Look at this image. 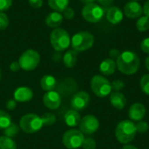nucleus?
<instances>
[{
    "instance_id": "bb28decb",
    "label": "nucleus",
    "mask_w": 149,
    "mask_h": 149,
    "mask_svg": "<svg viewBox=\"0 0 149 149\" xmlns=\"http://www.w3.org/2000/svg\"><path fill=\"white\" fill-rule=\"evenodd\" d=\"M136 28L140 31H146L149 29V17L144 16L141 17L136 22Z\"/></svg>"
},
{
    "instance_id": "f257e3e1",
    "label": "nucleus",
    "mask_w": 149,
    "mask_h": 149,
    "mask_svg": "<svg viewBox=\"0 0 149 149\" xmlns=\"http://www.w3.org/2000/svg\"><path fill=\"white\" fill-rule=\"evenodd\" d=\"M141 61L139 56L132 51H125L116 59L117 68L125 75H133L140 68Z\"/></svg>"
},
{
    "instance_id": "f3484780",
    "label": "nucleus",
    "mask_w": 149,
    "mask_h": 149,
    "mask_svg": "<svg viewBox=\"0 0 149 149\" xmlns=\"http://www.w3.org/2000/svg\"><path fill=\"white\" fill-rule=\"evenodd\" d=\"M110 102L114 108L122 110L127 105V98L120 92H113L110 94Z\"/></svg>"
},
{
    "instance_id": "6ab92c4d",
    "label": "nucleus",
    "mask_w": 149,
    "mask_h": 149,
    "mask_svg": "<svg viewBox=\"0 0 149 149\" xmlns=\"http://www.w3.org/2000/svg\"><path fill=\"white\" fill-rule=\"evenodd\" d=\"M64 119H65V124L71 127H74L79 125V122L81 120L79 112L76 110H73V109L67 111L65 114Z\"/></svg>"
},
{
    "instance_id": "4be33fe9",
    "label": "nucleus",
    "mask_w": 149,
    "mask_h": 149,
    "mask_svg": "<svg viewBox=\"0 0 149 149\" xmlns=\"http://www.w3.org/2000/svg\"><path fill=\"white\" fill-rule=\"evenodd\" d=\"M77 61H78V52H76L74 50L67 51L63 57L64 65L67 68L74 67L77 64Z\"/></svg>"
},
{
    "instance_id": "a19ab883",
    "label": "nucleus",
    "mask_w": 149,
    "mask_h": 149,
    "mask_svg": "<svg viewBox=\"0 0 149 149\" xmlns=\"http://www.w3.org/2000/svg\"><path fill=\"white\" fill-rule=\"evenodd\" d=\"M143 12L146 17H149V0H148L143 6Z\"/></svg>"
},
{
    "instance_id": "473e14b6",
    "label": "nucleus",
    "mask_w": 149,
    "mask_h": 149,
    "mask_svg": "<svg viewBox=\"0 0 149 149\" xmlns=\"http://www.w3.org/2000/svg\"><path fill=\"white\" fill-rule=\"evenodd\" d=\"M111 86L112 90H113V92H120L125 87V82L120 79H116L111 83Z\"/></svg>"
},
{
    "instance_id": "79ce46f5",
    "label": "nucleus",
    "mask_w": 149,
    "mask_h": 149,
    "mask_svg": "<svg viewBox=\"0 0 149 149\" xmlns=\"http://www.w3.org/2000/svg\"><path fill=\"white\" fill-rule=\"evenodd\" d=\"M99 3H100L103 6H109L112 4L113 0H97Z\"/></svg>"
},
{
    "instance_id": "4468645a",
    "label": "nucleus",
    "mask_w": 149,
    "mask_h": 149,
    "mask_svg": "<svg viewBox=\"0 0 149 149\" xmlns=\"http://www.w3.org/2000/svg\"><path fill=\"white\" fill-rule=\"evenodd\" d=\"M146 115V107L141 103L133 104L128 110V117L131 120L140 121L142 120Z\"/></svg>"
},
{
    "instance_id": "e433bc0d",
    "label": "nucleus",
    "mask_w": 149,
    "mask_h": 149,
    "mask_svg": "<svg viewBox=\"0 0 149 149\" xmlns=\"http://www.w3.org/2000/svg\"><path fill=\"white\" fill-rule=\"evenodd\" d=\"M29 3L31 7L33 8H41L43 5V0H28Z\"/></svg>"
},
{
    "instance_id": "423d86ee",
    "label": "nucleus",
    "mask_w": 149,
    "mask_h": 149,
    "mask_svg": "<svg viewBox=\"0 0 149 149\" xmlns=\"http://www.w3.org/2000/svg\"><path fill=\"white\" fill-rule=\"evenodd\" d=\"M91 88L93 93L100 98L107 97L112 92L111 82L101 75H95L92 78Z\"/></svg>"
},
{
    "instance_id": "1a4fd4ad",
    "label": "nucleus",
    "mask_w": 149,
    "mask_h": 149,
    "mask_svg": "<svg viewBox=\"0 0 149 149\" xmlns=\"http://www.w3.org/2000/svg\"><path fill=\"white\" fill-rule=\"evenodd\" d=\"M82 17L89 23H98L104 16V9L94 3L86 4L82 9Z\"/></svg>"
},
{
    "instance_id": "de8ad7c7",
    "label": "nucleus",
    "mask_w": 149,
    "mask_h": 149,
    "mask_svg": "<svg viewBox=\"0 0 149 149\" xmlns=\"http://www.w3.org/2000/svg\"><path fill=\"white\" fill-rule=\"evenodd\" d=\"M131 1H135V2H137V1H139V0H131Z\"/></svg>"
},
{
    "instance_id": "2eb2a0df",
    "label": "nucleus",
    "mask_w": 149,
    "mask_h": 149,
    "mask_svg": "<svg viewBox=\"0 0 149 149\" xmlns=\"http://www.w3.org/2000/svg\"><path fill=\"white\" fill-rule=\"evenodd\" d=\"M33 98V92L27 86H20L14 92V100L17 102H28Z\"/></svg>"
},
{
    "instance_id": "4c0bfd02",
    "label": "nucleus",
    "mask_w": 149,
    "mask_h": 149,
    "mask_svg": "<svg viewBox=\"0 0 149 149\" xmlns=\"http://www.w3.org/2000/svg\"><path fill=\"white\" fill-rule=\"evenodd\" d=\"M20 69H21V67H20V65H19V63H18V61H14V62H11V64L10 65V70L11 72H16L19 71Z\"/></svg>"
},
{
    "instance_id": "7ed1b4c3",
    "label": "nucleus",
    "mask_w": 149,
    "mask_h": 149,
    "mask_svg": "<svg viewBox=\"0 0 149 149\" xmlns=\"http://www.w3.org/2000/svg\"><path fill=\"white\" fill-rule=\"evenodd\" d=\"M94 44V37L89 31H79L73 35L71 45L76 52H85L90 49Z\"/></svg>"
},
{
    "instance_id": "ddd939ff",
    "label": "nucleus",
    "mask_w": 149,
    "mask_h": 149,
    "mask_svg": "<svg viewBox=\"0 0 149 149\" xmlns=\"http://www.w3.org/2000/svg\"><path fill=\"white\" fill-rule=\"evenodd\" d=\"M124 13L129 18H137L142 15L143 8L139 3L135 1H130L124 6Z\"/></svg>"
},
{
    "instance_id": "2f4dec72",
    "label": "nucleus",
    "mask_w": 149,
    "mask_h": 149,
    "mask_svg": "<svg viewBox=\"0 0 149 149\" xmlns=\"http://www.w3.org/2000/svg\"><path fill=\"white\" fill-rule=\"evenodd\" d=\"M135 127H136V131L139 132V133H141V134L146 133L149 128L148 123L146 122V121H143V120L138 121V122L135 124Z\"/></svg>"
},
{
    "instance_id": "f03ea898",
    "label": "nucleus",
    "mask_w": 149,
    "mask_h": 149,
    "mask_svg": "<svg viewBox=\"0 0 149 149\" xmlns=\"http://www.w3.org/2000/svg\"><path fill=\"white\" fill-rule=\"evenodd\" d=\"M136 133L135 124L129 120H125L117 125L115 129V137L120 143L127 144L134 139Z\"/></svg>"
},
{
    "instance_id": "a878e982",
    "label": "nucleus",
    "mask_w": 149,
    "mask_h": 149,
    "mask_svg": "<svg viewBox=\"0 0 149 149\" xmlns=\"http://www.w3.org/2000/svg\"><path fill=\"white\" fill-rule=\"evenodd\" d=\"M19 129H20V127H18L16 124L10 123L5 129H3V134L7 137L13 138V137H15L18 134Z\"/></svg>"
},
{
    "instance_id": "20e7f679",
    "label": "nucleus",
    "mask_w": 149,
    "mask_h": 149,
    "mask_svg": "<svg viewBox=\"0 0 149 149\" xmlns=\"http://www.w3.org/2000/svg\"><path fill=\"white\" fill-rule=\"evenodd\" d=\"M50 38L53 49L58 52H63L66 50L71 44V38L69 33L62 28L54 29L51 33Z\"/></svg>"
},
{
    "instance_id": "cd10ccee",
    "label": "nucleus",
    "mask_w": 149,
    "mask_h": 149,
    "mask_svg": "<svg viewBox=\"0 0 149 149\" xmlns=\"http://www.w3.org/2000/svg\"><path fill=\"white\" fill-rule=\"evenodd\" d=\"M44 126H52L56 122V116L51 113H45L41 116Z\"/></svg>"
},
{
    "instance_id": "72a5a7b5",
    "label": "nucleus",
    "mask_w": 149,
    "mask_h": 149,
    "mask_svg": "<svg viewBox=\"0 0 149 149\" xmlns=\"http://www.w3.org/2000/svg\"><path fill=\"white\" fill-rule=\"evenodd\" d=\"M74 15H75L74 10L69 6L63 10V16L66 19H72L74 17Z\"/></svg>"
},
{
    "instance_id": "f8f14e48",
    "label": "nucleus",
    "mask_w": 149,
    "mask_h": 149,
    "mask_svg": "<svg viewBox=\"0 0 149 149\" xmlns=\"http://www.w3.org/2000/svg\"><path fill=\"white\" fill-rule=\"evenodd\" d=\"M61 101L62 100L60 94L55 91L46 92V93H45L43 97L44 105L51 110L58 109L61 105Z\"/></svg>"
},
{
    "instance_id": "7c9ffc66",
    "label": "nucleus",
    "mask_w": 149,
    "mask_h": 149,
    "mask_svg": "<svg viewBox=\"0 0 149 149\" xmlns=\"http://www.w3.org/2000/svg\"><path fill=\"white\" fill-rule=\"evenodd\" d=\"M8 25H9L8 16L3 11H0V31L5 30L8 27Z\"/></svg>"
},
{
    "instance_id": "58836bf2",
    "label": "nucleus",
    "mask_w": 149,
    "mask_h": 149,
    "mask_svg": "<svg viewBox=\"0 0 149 149\" xmlns=\"http://www.w3.org/2000/svg\"><path fill=\"white\" fill-rule=\"evenodd\" d=\"M17 107V101L15 100H9L6 102V107L8 110H14Z\"/></svg>"
},
{
    "instance_id": "ea45409f",
    "label": "nucleus",
    "mask_w": 149,
    "mask_h": 149,
    "mask_svg": "<svg viewBox=\"0 0 149 149\" xmlns=\"http://www.w3.org/2000/svg\"><path fill=\"white\" fill-rule=\"evenodd\" d=\"M120 51L118 50V49H115V48H113V49H112L110 52H109V56L111 57V58L112 59H114V58H118V57L120 56Z\"/></svg>"
},
{
    "instance_id": "5701e85b",
    "label": "nucleus",
    "mask_w": 149,
    "mask_h": 149,
    "mask_svg": "<svg viewBox=\"0 0 149 149\" xmlns=\"http://www.w3.org/2000/svg\"><path fill=\"white\" fill-rule=\"evenodd\" d=\"M70 0H48L49 6L54 11L63 12V10L69 6Z\"/></svg>"
},
{
    "instance_id": "c9c22d12",
    "label": "nucleus",
    "mask_w": 149,
    "mask_h": 149,
    "mask_svg": "<svg viewBox=\"0 0 149 149\" xmlns=\"http://www.w3.org/2000/svg\"><path fill=\"white\" fill-rule=\"evenodd\" d=\"M141 49L143 52L149 54V38H146L141 41Z\"/></svg>"
},
{
    "instance_id": "c756f323",
    "label": "nucleus",
    "mask_w": 149,
    "mask_h": 149,
    "mask_svg": "<svg viewBox=\"0 0 149 149\" xmlns=\"http://www.w3.org/2000/svg\"><path fill=\"white\" fill-rule=\"evenodd\" d=\"M83 149H95L96 148V141L93 138H85L83 144L81 146Z\"/></svg>"
},
{
    "instance_id": "b1692460",
    "label": "nucleus",
    "mask_w": 149,
    "mask_h": 149,
    "mask_svg": "<svg viewBox=\"0 0 149 149\" xmlns=\"http://www.w3.org/2000/svg\"><path fill=\"white\" fill-rule=\"evenodd\" d=\"M0 149H17V144L12 138L3 135L0 137Z\"/></svg>"
},
{
    "instance_id": "9b49d317",
    "label": "nucleus",
    "mask_w": 149,
    "mask_h": 149,
    "mask_svg": "<svg viewBox=\"0 0 149 149\" xmlns=\"http://www.w3.org/2000/svg\"><path fill=\"white\" fill-rule=\"evenodd\" d=\"M90 102V95L85 92L80 91L78 92L73 95V97L71 100V107L73 110L76 111H82L87 107Z\"/></svg>"
},
{
    "instance_id": "412c9836",
    "label": "nucleus",
    "mask_w": 149,
    "mask_h": 149,
    "mask_svg": "<svg viewBox=\"0 0 149 149\" xmlns=\"http://www.w3.org/2000/svg\"><path fill=\"white\" fill-rule=\"evenodd\" d=\"M57 81L56 79L52 75H45L40 79V86L43 90L49 92L53 91L56 88Z\"/></svg>"
},
{
    "instance_id": "dca6fc26",
    "label": "nucleus",
    "mask_w": 149,
    "mask_h": 149,
    "mask_svg": "<svg viewBox=\"0 0 149 149\" xmlns=\"http://www.w3.org/2000/svg\"><path fill=\"white\" fill-rule=\"evenodd\" d=\"M107 19L113 24H117L123 20V12L117 6L110 7L107 11Z\"/></svg>"
},
{
    "instance_id": "f704fd0d",
    "label": "nucleus",
    "mask_w": 149,
    "mask_h": 149,
    "mask_svg": "<svg viewBox=\"0 0 149 149\" xmlns=\"http://www.w3.org/2000/svg\"><path fill=\"white\" fill-rule=\"evenodd\" d=\"M12 4V0H0V11L8 10Z\"/></svg>"
},
{
    "instance_id": "49530a36",
    "label": "nucleus",
    "mask_w": 149,
    "mask_h": 149,
    "mask_svg": "<svg viewBox=\"0 0 149 149\" xmlns=\"http://www.w3.org/2000/svg\"><path fill=\"white\" fill-rule=\"evenodd\" d=\"M1 78H2V73H1V70H0V80H1Z\"/></svg>"
},
{
    "instance_id": "9d476101",
    "label": "nucleus",
    "mask_w": 149,
    "mask_h": 149,
    "mask_svg": "<svg viewBox=\"0 0 149 149\" xmlns=\"http://www.w3.org/2000/svg\"><path fill=\"white\" fill-rule=\"evenodd\" d=\"M100 127L99 120L92 114L83 117L79 122V129L85 134H92Z\"/></svg>"
},
{
    "instance_id": "a18cd8bd",
    "label": "nucleus",
    "mask_w": 149,
    "mask_h": 149,
    "mask_svg": "<svg viewBox=\"0 0 149 149\" xmlns=\"http://www.w3.org/2000/svg\"><path fill=\"white\" fill-rule=\"evenodd\" d=\"M145 65H146V67L148 69V71L149 72V55L146 58V61H145Z\"/></svg>"
},
{
    "instance_id": "c85d7f7f",
    "label": "nucleus",
    "mask_w": 149,
    "mask_h": 149,
    "mask_svg": "<svg viewBox=\"0 0 149 149\" xmlns=\"http://www.w3.org/2000/svg\"><path fill=\"white\" fill-rule=\"evenodd\" d=\"M140 86L141 91L149 96V74H146L141 77L140 81Z\"/></svg>"
},
{
    "instance_id": "37998d69",
    "label": "nucleus",
    "mask_w": 149,
    "mask_h": 149,
    "mask_svg": "<svg viewBox=\"0 0 149 149\" xmlns=\"http://www.w3.org/2000/svg\"><path fill=\"white\" fill-rule=\"evenodd\" d=\"M122 149H138L135 146H133V145H126Z\"/></svg>"
},
{
    "instance_id": "a211bd4d",
    "label": "nucleus",
    "mask_w": 149,
    "mask_h": 149,
    "mask_svg": "<svg viewBox=\"0 0 149 149\" xmlns=\"http://www.w3.org/2000/svg\"><path fill=\"white\" fill-rule=\"evenodd\" d=\"M63 15L58 11H52L49 13L45 17V24L51 27L56 29L63 23Z\"/></svg>"
},
{
    "instance_id": "aec40b11",
    "label": "nucleus",
    "mask_w": 149,
    "mask_h": 149,
    "mask_svg": "<svg viewBox=\"0 0 149 149\" xmlns=\"http://www.w3.org/2000/svg\"><path fill=\"white\" fill-rule=\"evenodd\" d=\"M116 62L112 58L104 59L100 65V71L104 75H112L116 70Z\"/></svg>"
},
{
    "instance_id": "0eeeda50",
    "label": "nucleus",
    "mask_w": 149,
    "mask_h": 149,
    "mask_svg": "<svg viewBox=\"0 0 149 149\" xmlns=\"http://www.w3.org/2000/svg\"><path fill=\"white\" fill-rule=\"evenodd\" d=\"M40 62V55L38 52L29 49L22 53L18 58V63L21 69L24 71H32L37 68Z\"/></svg>"
},
{
    "instance_id": "393cba45",
    "label": "nucleus",
    "mask_w": 149,
    "mask_h": 149,
    "mask_svg": "<svg viewBox=\"0 0 149 149\" xmlns=\"http://www.w3.org/2000/svg\"><path fill=\"white\" fill-rule=\"evenodd\" d=\"M10 123L11 118L10 114L3 110H0V129H5Z\"/></svg>"
},
{
    "instance_id": "6e6552de",
    "label": "nucleus",
    "mask_w": 149,
    "mask_h": 149,
    "mask_svg": "<svg viewBox=\"0 0 149 149\" xmlns=\"http://www.w3.org/2000/svg\"><path fill=\"white\" fill-rule=\"evenodd\" d=\"M84 140V134L80 132V130L70 129L64 134L62 143L66 148L77 149L82 146Z\"/></svg>"
},
{
    "instance_id": "c03bdc74",
    "label": "nucleus",
    "mask_w": 149,
    "mask_h": 149,
    "mask_svg": "<svg viewBox=\"0 0 149 149\" xmlns=\"http://www.w3.org/2000/svg\"><path fill=\"white\" fill-rule=\"evenodd\" d=\"M81 3H86V4H88V3H93L95 0H79Z\"/></svg>"
},
{
    "instance_id": "39448f33",
    "label": "nucleus",
    "mask_w": 149,
    "mask_h": 149,
    "mask_svg": "<svg viewBox=\"0 0 149 149\" xmlns=\"http://www.w3.org/2000/svg\"><path fill=\"white\" fill-rule=\"evenodd\" d=\"M42 119L40 116L35 113H28L24 115L20 121L19 127L20 128L27 134H34L39 131L43 127Z\"/></svg>"
}]
</instances>
